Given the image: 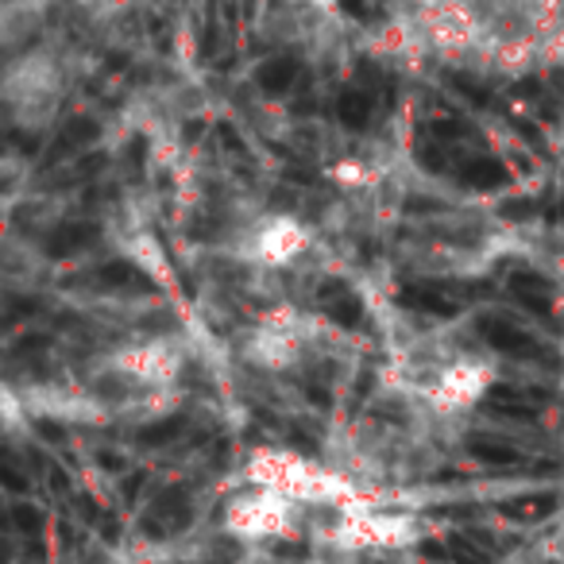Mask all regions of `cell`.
Returning <instances> with one entry per match:
<instances>
[{
    "label": "cell",
    "instance_id": "1",
    "mask_svg": "<svg viewBox=\"0 0 564 564\" xmlns=\"http://www.w3.org/2000/svg\"><path fill=\"white\" fill-rule=\"evenodd\" d=\"M294 522H299V502L263 484H248L243 491L228 495L220 514V530L240 538V545L294 538Z\"/></svg>",
    "mask_w": 564,
    "mask_h": 564
},
{
    "label": "cell",
    "instance_id": "2",
    "mask_svg": "<svg viewBox=\"0 0 564 564\" xmlns=\"http://www.w3.org/2000/svg\"><path fill=\"white\" fill-rule=\"evenodd\" d=\"M240 564H274V561H271L267 553H259V549H251V545H248V553L240 556Z\"/></svg>",
    "mask_w": 564,
    "mask_h": 564
},
{
    "label": "cell",
    "instance_id": "3",
    "mask_svg": "<svg viewBox=\"0 0 564 564\" xmlns=\"http://www.w3.org/2000/svg\"><path fill=\"white\" fill-rule=\"evenodd\" d=\"M299 4H310V9H317V12H337L340 0H299Z\"/></svg>",
    "mask_w": 564,
    "mask_h": 564
},
{
    "label": "cell",
    "instance_id": "4",
    "mask_svg": "<svg viewBox=\"0 0 564 564\" xmlns=\"http://www.w3.org/2000/svg\"><path fill=\"white\" fill-rule=\"evenodd\" d=\"M561 159H564V135H561Z\"/></svg>",
    "mask_w": 564,
    "mask_h": 564
}]
</instances>
